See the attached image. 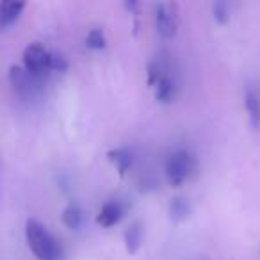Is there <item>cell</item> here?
Returning a JSON list of instances; mask_svg holds the SVG:
<instances>
[{"label":"cell","mask_w":260,"mask_h":260,"mask_svg":"<svg viewBox=\"0 0 260 260\" xmlns=\"http://www.w3.org/2000/svg\"><path fill=\"white\" fill-rule=\"evenodd\" d=\"M25 239L38 260H62L64 256L61 242L38 219H27Z\"/></svg>","instance_id":"1"},{"label":"cell","mask_w":260,"mask_h":260,"mask_svg":"<svg viewBox=\"0 0 260 260\" xmlns=\"http://www.w3.org/2000/svg\"><path fill=\"white\" fill-rule=\"evenodd\" d=\"M198 170V162L196 157L192 155L189 150H177L166 159L164 164V171H166V178L170 182L171 187H180Z\"/></svg>","instance_id":"2"},{"label":"cell","mask_w":260,"mask_h":260,"mask_svg":"<svg viewBox=\"0 0 260 260\" xmlns=\"http://www.w3.org/2000/svg\"><path fill=\"white\" fill-rule=\"evenodd\" d=\"M52 52L47 50L41 43H29L23 50V68L34 77H43L50 73Z\"/></svg>","instance_id":"3"},{"label":"cell","mask_w":260,"mask_h":260,"mask_svg":"<svg viewBox=\"0 0 260 260\" xmlns=\"http://www.w3.org/2000/svg\"><path fill=\"white\" fill-rule=\"evenodd\" d=\"M155 27L162 40H173L178 30V13L173 4L157 2L155 4Z\"/></svg>","instance_id":"4"},{"label":"cell","mask_w":260,"mask_h":260,"mask_svg":"<svg viewBox=\"0 0 260 260\" xmlns=\"http://www.w3.org/2000/svg\"><path fill=\"white\" fill-rule=\"evenodd\" d=\"M38 80H40V77H34L32 73H29L22 66H13L11 72H9V82H11L13 89L22 98L32 96L38 87Z\"/></svg>","instance_id":"5"},{"label":"cell","mask_w":260,"mask_h":260,"mask_svg":"<svg viewBox=\"0 0 260 260\" xmlns=\"http://www.w3.org/2000/svg\"><path fill=\"white\" fill-rule=\"evenodd\" d=\"M126 212V205L119 200H109L107 203H104V207L100 209L96 217V223L104 228H112L123 219Z\"/></svg>","instance_id":"6"},{"label":"cell","mask_w":260,"mask_h":260,"mask_svg":"<svg viewBox=\"0 0 260 260\" xmlns=\"http://www.w3.org/2000/svg\"><path fill=\"white\" fill-rule=\"evenodd\" d=\"M27 0H0V30H6L20 18Z\"/></svg>","instance_id":"7"},{"label":"cell","mask_w":260,"mask_h":260,"mask_svg":"<svg viewBox=\"0 0 260 260\" xmlns=\"http://www.w3.org/2000/svg\"><path fill=\"white\" fill-rule=\"evenodd\" d=\"M107 157L121 177H125L126 171L132 168V162H134V155H132V152H130L128 148H125V146H119V148L111 150V152L107 153Z\"/></svg>","instance_id":"8"},{"label":"cell","mask_w":260,"mask_h":260,"mask_svg":"<svg viewBox=\"0 0 260 260\" xmlns=\"http://www.w3.org/2000/svg\"><path fill=\"white\" fill-rule=\"evenodd\" d=\"M145 228H143V224L139 223V221H136V223H132L128 228L125 230V249L126 253H130V255H134V253H138L139 249H141V244H143V234H145Z\"/></svg>","instance_id":"9"},{"label":"cell","mask_w":260,"mask_h":260,"mask_svg":"<svg viewBox=\"0 0 260 260\" xmlns=\"http://www.w3.org/2000/svg\"><path fill=\"white\" fill-rule=\"evenodd\" d=\"M62 223L70 228V230H79L84 224V210L80 209L79 203H68L66 209L62 210Z\"/></svg>","instance_id":"10"},{"label":"cell","mask_w":260,"mask_h":260,"mask_svg":"<svg viewBox=\"0 0 260 260\" xmlns=\"http://www.w3.org/2000/svg\"><path fill=\"white\" fill-rule=\"evenodd\" d=\"M244 105H246V111H248V114H249V119H251V125L255 126V128H258L260 126V100L251 87L246 89Z\"/></svg>","instance_id":"11"},{"label":"cell","mask_w":260,"mask_h":260,"mask_svg":"<svg viewBox=\"0 0 260 260\" xmlns=\"http://www.w3.org/2000/svg\"><path fill=\"white\" fill-rule=\"evenodd\" d=\"M189 214H191V205H189V202L185 198H182V196H177V198L171 200L170 203V216L173 221H184L189 217Z\"/></svg>","instance_id":"12"},{"label":"cell","mask_w":260,"mask_h":260,"mask_svg":"<svg viewBox=\"0 0 260 260\" xmlns=\"http://www.w3.org/2000/svg\"><path fill=\"white\" fill-rule=\"evenodd\" d=\"M86 45L89 48H93V50H102V48H105L107 40H105L104 30H102V29L89 30V34H87V38H86Z\"/></svg>","instance_id":"13"},{"label":"cell","mask_w":260,"mask_h":260,"mask_svg":"<svg viewBox=\"0 0 260 260\" xmlns=\"http://www.w3.org/2000/svg\"><path fill=\"white\" fill-rule=\"evenodd\" d=\"M214 18L219 23H226L230 18V8L226 0H216L214 2Z\"/></svg>","instance_id":"14"},{"label":"cell","mask_w":260,"mask_h":260,"mask_svg":"<svg viewBox=\"0 0 260 260\" xmlns=\"http://www.w3.org/2000/svg\"><path fill=\"white\" fill-rule=\"evenodd\" d=\"M68 70V61H66L62 55L59 54H52L50 57V72H57V73H62Z\"/></svg>","instance_id":"15"},{"label":"cell","mask_w":260,"mask_h":260,"mask_svg":"<svg viewBox=\"0 0 260 260\" xmlns=\"http://www.w3.org/2000/svg\"><path fill=\"white\" fill-rule=\"evenodd\" d=\"M125 8L128 9L130 13L138 15V11H139V0H125Z\"/></svg>","instance_id":"16"}]
</instances>
